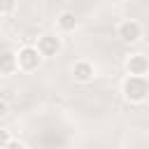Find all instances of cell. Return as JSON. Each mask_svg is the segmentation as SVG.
Masks as SVG:
<instances>
[{"label": "cell", "mask_w": 149, "mask_h": 149, "mask_svg": "<svg viewBox=\"0 0 149 149\" xmlns=\"http://www.w3.org/2000/svg\"><path fill=\"white\" fill-rule=\"evenodd\" d=\"M121 91H123V98L128 102H144L149 98V79L147 77H133V74H128L126 81H123V86H121Z\"/></svg>", "instance_id": "6da1fadb"}, {"label": "cell", "mask_w": 149, "mask_h": 149, "mask_svg": "<svg viewBox=\"0 0 149 149\" xmlns=\"http://www.w3.org/2000/svg\"><path fill=\"white\" fill-rule=\"evenodd\" d=\"M93 74H95V68H93V63H88V61H77V63L72 65V77H74V81H79V84L91 81Z\"/></svg>", "instance_id": "8992f818"}, {"label": "cell", "mask_w": 149, "mask_h": 149, "mask_svg": "<svg viewBox=\"0 0 149 149\" xmlns=\"http://www.w3.org/2000/svg\"><path fill=\"white\" fill-rule=\"evenodd\" d=\"M116 35H119L121 42H126V44H135V42L142 37V26H140L135 19H126V21L119 23Z\"/></svg>", "instance_id": "3957f363"}, {"label": "cell", "mask_w": 149, "mask_h": 149, "mask_svg": "<svg viewBox=\"0 0 149 149\" xmlns=\"http://www.w3.org/2000/svg\"><path fill=\"white\" fill-rule=\"evenodd\" d=\"M19 68L21 70H26V72H33V70H37V65L42 63V54H40V49L37 47H21L19 49Z\"/></svg>", "instance_id": "7a4b0ae2"}, {"label": "cell", "mask_w": 149, "mask_h": 149, "mask_svg": "<svg viewBox=\"0 0 149 149\" xmlns=\"http://www.w3.org/2000/svg\"><path fill=\"white\" fill-rule=\"evenodd\" d=\"M37 49H40V54L44 58H51V56H56L61 51V37H56V35H42L37 40Z\"/></svg>", "instance_id": "5b68a950"}, {"label": "cell", "mask_w": 149, "mask_h": 149, "mask_svg": "<svg viewBox=\"0 0 149 149\" xmlns=\"http://www.w3.org/2000/svg\"><path fill=\"white\" fill-rule=\"evenodd\" d=\"M2 149H26V147H23V142H19V140H12V142H7Z\"/></svg>", "instance_id": "30bf717a"}, {"label": "cell", "mask_w": 149, "mask_h": 149, "mask_svg": "<svg viewBox=\"0 0 149 149\" xmlns=\"http://www.w3.org/2000/svg\"><path fill=\"white\" fill-rule=\"evenodd\" d=\"M126 70H128V74H133V77H144V74L149 72V58H147L144 54H133V56H128V61H126Z\"/></svg>", "instance_id": "277c9868"}, {"label": "cell", "mask_w": 149, "mask_h": 149, "mask_svg": "<svg viewBox=\"0 0 149 149\" xmlns=\"http://www.w3.org/2000/svg\"><path fill=\"white\" fill-rule=\"evenodd\" d=\"M7 142H12V140H9V130H0V144L5 147Z\"/></svg>", "instance_id": "8fae6325"}, {"label": "cell", "mask_w": 149, "mask_h": 149, "mask_svg": "<svg viewBox=\"0 0 149 149\" xmlns=\"http://www.w3.org/2000/svg\"><path fill=\"white\" fill-rule=\"evenodd\" d=\"M16 68H19V56H16L14 51H5L2 58H0V72L7 77V74H12Z\"/></svg>", "instance_id": "52a82bcc"}, {"label": "cell", "mask_w": 149, "mask_h": 149, "mask_svg": "<svg viewBox=\"0 0 149 149\" xmlns=\"http://www.w3.org/2000/svg\"><path fill=\"white\" fill-rule=\"evenodd\" d=\"M56 26H58V30H63V33H72V30L77 28V16H74L72 12H61L58 19H56Z\"/></svg>", "instance_id": "ba28073f"}, {"label": "cell", "mask_w": 149, "mask_h": 149, "mask_svg": "<svg viewBox=\"0 0 149 149\" xmlns=\"http://www.w3.org/2000/svg\"><path fill=\"white\" fill-rule=\"evenodd\" d=\"M12 12H14V0H0V14L9 16Z\"/></svg>", "instance_id": "9c48e42d"}]
</instances>
